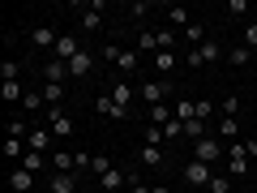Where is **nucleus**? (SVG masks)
<instances>
[{
    "label": "nucleus",
    "mask_w": 257,
    "mask_h": 193,
    "mask_svg": "<svg viewBox=\"0 0 257 193\" xmlns=\"http://www.w3.org/2000/svg\"><path fill=\"white\" fill-rule=\"evenodd\" d=\"M146 120H150V125H159V129H163L167 120H176V112L167 108V103H155V108H146Z\"/></svg>",
    "instance_id": "6ab92c4d"
},
{
    "label": "nucleus",
    "mask_w": 257,
    "mask_h": 193,
    "mask_svg": "<svg viewBox=\"0 0 257 193\" xmlns=\"http://www.w3.org/2000/svg\"><path fill=\"white\" fill-rule=\"evenodd\" d=\"M94 184H99V189H107V193H116V189H124V184H128V176L120 172V167H111V172H107V176H99Z\"/></svg>",
    "instance_id": "dca6fc26"
},
{
    "label": "nucleus",
    "mask_w": 257,
    "mask_h": 193,
    "mask_svg": "<svg viewBox=\"0 0 257 193\" xmlns=\"http://www.w3.org/2000/svg\"><path fill=\"white\" fill-rule=\"evenodd\" d=\"M150 193H172V189H167V184H150Z\"/></svg>",
    "instance_id": "a18cd8bd"
},
{
    "label": "nucleus",
    "mask_w": 257,
    "mask_h": 193,
    "mask_svg": "<svg viewBox=\"0 0 257 193\" xmlns=\"http://www.w3.org/2000/svg\"><path fill=\"white\" fill-rule=\"evenodd\" d=\"M43 103L47 108H60L64 103V86L60 82H43Z\"/></svg>",
    "instance_id": "412c9836"
},
{
    "label": "nucleus",
    "mask_w": 257,
    "mask_h": 193,
    "mask_svg": "<svg viewBox=\"0 0 257 193\" xmlns=\"http://www.w3.org/2000/svg\"><path fill=\"white\" fill-rule=\"evenodd\" d=\"M227 176H231V180L248 176V150H244V142H231V146H227Z\"/></svg>",
    "instance_id": "f03ea898"
},
{
    "label": "nucleus",
    "mask_w": 257,
    "mask_h": 193,
    "mask_svg": "<svg viewBox=\"0 0 257 193\" xmlns=\"http://www.w3.org/2000/svg\"><path fill=\"white\" fill-rule=\"evenodd\" d=\"M9 189H13V193H35V172L13 167V172H9Z\"/></svg>",
    "instance_id": "6e6552de"
},
{
    "label": "nucleus",
    "mask_w": 257,
    "mask_h": 193,
    "mask_svg": "<svg viewBox=\"0 0 257 193\" xmlns=\"http://www.w3.org/2000/svg\"><path fill=\"white\" fill-rule=\"evenodd\" d=\"M184 43H193V47H202V43H206V30L197 26V22H193V26L184 30Z\"/></svg>",
    "instance_id": "473e14b6"
},
{
    "label": "nucleus",
    "mask_w": 257,
    "mask_h": 193,
    "mask_svg": "<svg viewBox=\"0 0 257 193\" xmlns=\"http://www.w3.org/2000/svg\"><path fill=\"white\" fill-rule=\"evenodd\" d=\"M155 39H159V52H176V43H180V39H176V30H172V26L155 30Z\"/></svg>",
    "instance_id": "5701e85b"
},
{
    "label": "nucleus",
    "mask_w": 257,
    "mask_h": 193,
    "mask_svg": "<svg viewBox=\"0 0 257 193\" xmlns=\"http://www.w3.org/2000/svg\"><path fill=\"white\" fill-rule=\"evenodd\" d=\"M77 52H82V47H77V39H73V35H60V39H56V52H52V56H56V60H64V64H69V60H73Z\"/></svg>",
    "instance_id": "9b49d317"
},
{
    "label": "nucleus",
    "mask_w": 257,
    "mask_h": 193,
    "mask_svg": "<svg viewBox=\"0 0 257 193\" xmlns=\"http://www.w3.org/2000/svg\"><path fill=\"white\" fill-rule=\"evenodd\" d=\"M99 9H103V5H99V0H94L90 9L82 13V30H99V26H103V18H99Z\"/></svg>",
    "instance_id": "a878e982"
},
{
    "label": "nucleus",
    "mask_w": 257,
    "mask_h": 193,
    "mask_svg": "<svg viewBox=\"0 0 257 193\" xmlns=\"http://www.w3.org/2000/svg\"><path fill=\"white\" fill-rule=\"evenodd\" d=\"M107 172H111V159H107V155H94V159H90V176L99 180V176H107Z\"/></svg>",
    "instance_id": "2f4dec72"
},
{
    "label": "nucleus",
    "mask_w": 257,
    "mask_h": 193,
    "mask_svg": "<svg viewBox=\"0 0 257 193\" xmlns=\"http://www.w3.org/2000/svg\"><path fill=\"white\" fill-rule=\"evenodd\" d=\"M244 47H248V52H257V22H248V30H244Z\"/></svg>",
    "instance_id": "a19ab883"
},
{
    "label": "nucleus",
    "mask_w": 257,
    "mask_h": 193,
    "mask_svg": "<svg viewBox=\"0 0 257 193\" xmlns=\"http://www.w3.org/2000/svg\"><path fill=\"white\" fill-rule=\"evenodd\" d=\"M52 138H56L52 129H43V125H39V129H30L26 146H30V150H39V155H47V150H52Z\"/></svg>",
    "instance_id": "1a4fd4ad"
},
{
    "label": "nucleus",
    "mask_w": 257,
    "mask_h": 193,
    "mask_svg": "<svg viewBox=\"0 0 257 193\" xmlns=\"http://www.w3.org/2000/svg\"><path fill=\"white\" fill-rule=\"evenodd\" d=\"M184 138H189V142H202V138H210V120H197V116H193L189 125H184Z\"/></svg>",
    "instance_id": "a211bd4d"
},
{
    "label": "nucleus",
    "mask_w": 257,
    "mask_h": 193,
    "mask_svg": "<svg viewBox=\"0 0 257 193\" xmlns=\"http://www.w3.org/2000/svg\"><path fill=\"white\" fill-rule=\"evenodd\" d=\"M47 129H52L56 138H69V133H73V116L64 108H47Z\"/></svg>",
    "instance_id": "39448f33"
},
{
    "label": "nucleus",
    "mask_w": 257,
    "mask_h": 193,
    "mask_svg": "<svg viewBox=\"0 0 257 193\" xmlns=\"http://www.w3.org/2000/svg\"><path fill=\"white\" fill-rule=\"evenodd\" d=\"M244 150H248V159H257V138H248V142H244Z\"/></svg>",
    "instance_id": "c03bdc74"
},
{
    "label": "nucleus",
    "mask_w": 257,
    "mask_h": 193,
    "mask_svg": "<svg viewBox=\"0 0 257 193\" xmlns=\"http://www.w3.org/2000/svg\"><path fill=\"white\" fill-rule=\"evenodd\" d=\"M0 99H5V103H22V99H26L22 82H5V86H0Z\"/></svg>",
    "instance_id": "b1692460"
},
{
    "label": "nucleus",
    "mask_w": 257,
    "mask_h": 193,
    "mask_svg": "<svg viewBox=\"0 0 257 193\" xmlns=\"http://www.w3.org/2000/svg\"><path fill=\"white\" fill-rule=\"evenodd\" d=\"M138 155H142V163H146V167H163V150H159V146H146V142H142Z\"/></svg>",
    "instance_id": "393cba45"
},
{
    "label": "nucleus",
    "mask_w": 257,
    "mask_h": 193,
    "mask_svg": "<svg viewBox=\"0 0 257 193\" xmlns=\"http://www.w3.org/2000/svg\"><path fill=\"white\" fill-rule=\"evenodd\" d=\"M52 167L56 172H73L77 176V155L73 150H52Z\"/></svg>",
    "instance_id": "4468645a"
},
{
    "label": "nucleus",
    "mask_w": 257,
    "mask_h": 193,
    "mask_svg": "<svg viewBox=\"0 0 257 193\" xmlns=\"http://www.w3.org/2000/svg\"><path fill=\"white\" fill-rule=\"evenodd\" d=\"M43 77H47V82H60V86H64V77H69V64L52 56V60H47V69H43Z\"/></svg>",
    "instance_id": "aec40b11"
},
{
    "label": "nucleus",
    "mask_w": 257,
    "mask_h": 193,
    "mask_svg": "<svg viewBox=\"0 0 257 193\" xmlns=\"http://www.w3.org/2000/svg\"><path fill=\"white\" fill-rule=\"evenodd\" d=\"M18 167H26V172H35V176H39V172H43V155H39V150H26V159H22Z\"/></svg>",
    "instance_id": "7c9ffc66"
},
{
    "label": "nucleus",
    "mask_w": 257,
    "mask_h": 193,
    "mask_svg": "<svg viewBox=\"0 0 257 193\" xmlns=\"http://www.w3.org/2000/svg\"><path fill=\"white\" fill-rule=\"evenodd\" d=\"M90 73H94V52H86V47H82V52L69 60V77H73V82H86Z\"/></svg>",
    "instance_id": "20e7f679"
},
{
    "label": "nucleus",
    "mask_w": 257,
    "mask_h": 193,
    "mask_svg": "<svg viewBox=\"0 0 257 193\" xmlns=\"http://www.w3.org/2000/svg\"><path fill=\"white\" fill-rule=\"evenodd\" d=\"M163 133H167V138H180V133H184V120H167Z\"/></svg>",
    "instance_id": "79ce46f5"
},
{
    "label": "nucleus",
    "mask_w": 257,
    "mask_h": 193,
    "mask_svg": "<svg viewBox=\"0 0 257 193\" xmlns=\"http://www.w3.org/2000/svg\"><path fill=\"white\" fill-rule=\"evenodd\" d=\"M236 133H240V120H236V116H223V120H219V142H223V146H231Z\"/></svg>",
    "instance_id": "f3484780"
},
{
    "label": "nucleus",
    "mask_w": 257,
    "mask_h": 193,
    "mask_svg": "<svg viewBox=\"0 0 257 193\" xmlns=\"http://www.w3.org/2000/svg\"><path fill=\"white\" fill-rule=\"evenodd\" d=\"M26 142H22V138H5V155H9V159H26Z\"/></svg>",
    "instance_id": "c85d7f7f"
},
{
    "label": "nucleus",
    "mask_w": 257,
    "mask_h": 193,
    "mask_svg": "<svg viewBox=\"0 0 257 193\" xmlns=\"http://www.w3.org/2000/svg\"><path fill=\"white\" fill-rule=\"evenodd\" d=\"M219 112H223V116H236V112H240V99H236V94H227V99L219 103Z\"/></svg>",
    "instance_id": "e433bc0d"
},
{
    "label": "nucleus",
    "mask_w": 257,
    "mask_h": 193,
    "mask_svg": "<svg viewBox=\"0 0 257 193\" xmlns=\"http://www.w3.org/2000/svg\"><path fill=\"white\" fill-rule=\"evenodd\" d=\"M214 116V103L210 99H197V120H210Z\"/></svg>",
    "instance_id": "ea45409f"
},
{
    "label": "nucleus",
    "mask_w": 257,
    "mask_h": 193,
    "mask_svg": "<svg viewBox=\"0 0 257 193\" xmlns=\"http://www.w3.org/2000/svg\"><path fill=\"white\" fill-rule=\"evenodd\" d=\"M163 142H167L163 129H159V125H146V146H163Z\"/></svg>",
    "instance_id": "72a5a7b5"
},
{
    "label": "nucleus",
    "mask_w": 257,
    "mask_h": 193,
    "mask_svg": "<svg viewBox=\"0 0 257 193\" xmlns=\"http://www.w3.org/2000/svg\"><path fill=\"white\" fill-rule=\"evenodd\" d=\"M184 180H189V184H206V189H210L214 167H206V163H197V159H189V163H184Z\"/></svg>",
    "instance_id": "423d86ee"
},
{
    "label": "nucleus",
    "mask_w": 257,
    "mask_h": 193,
    "mask_svg": "<svg viewBox=\"0 0 257 193\" xmlns=\"http://www.w3.org/2000/svg\"><path fill=\"white\" fill-rule=\"evenodd\" d=\"M167 26H172V30H180V35H184V30L193 26V22H189V9H184V5H172V9H167Z\"/></svg>",
    "instance_id": "2eb2a0df"
},
{
    "label": "nucleus",
    "mask_w": 257,
    "mask_h": 193,
    "mask_svg": "<svg viewBox=\"0 0 257 193\" xmlns=\"http://www.w3.org/2000/svg\"><path fill=\"white\" fill-rule=\"evenodd\" d=\"M22 108H26V112H39V108H43V90H26Z\"/></svg>",
    "instance_id": "f704fd0d"
},
{
    "label": "nucleus",
    "mask_w": 257,
    "mask_h": 193,
    "mask_svg": "<svg viewBox=\"0 0 257 193\" xmlns=\"http://www.w3.org/2000/svg\"><path fill=\"white\" fill-rule=\"evenodd\" d=\"M111 99H116L120 108H128V112H133V99H138L133 82H111Z\"/></svg>",
    "instance_id": "f8f14e48"
},
{
    "label": "nucleus",
    "mask_w": 257,
    "mask_h": 193,
    "mask_svg": "<svg viewBox=\"0 0 257 193\" xmlns=\"http://www.w3.org/2000/svg\"><path fill=\"white\" fill-rule=\"evenodd\" d=\"M116 69H120V73H133V69H138V52H128V47H120V52H116Z\"/></svg>",
    "instance_id": "4be33fe9"
},
{
    "label": "nucleus",
    "mask_w": 257,
    "mask_h": 193,
    "mask_svg": "<svg viewBox=\"0 0 257 193\" xmlns=\"http://www.w3.org/2000/svg\"><path fill=\"white\" fill-rule=\"evenodd\" d=\"M184 64H189V69H202V52H197V47H189V52H184Z\"/></svg>",
    "instance_id": "58836bf2"
},
{
    "label": "nucleus",
    "mask_w": 257,
    "mask_h": 193,
    "mask_svg": "<svg viewBox=\"0 0 257 193\" xmlns=\"http://www.w3.org/2000/svg\"><path fill=\"white\" fill-rule=\"evenodd\" d=\"M94 108H99L103 116H111V120H128V116H133V112H128V108H120V103L111 99V94H99V103H94Z\"/></svg>",
    "instance_id": "9d476101"
},
{
    "label": "nucleus",
    "mask_w": 257,
    "mask_h": 193,
    "mask_svg": "<svg viewBox=\"0 0 257 193\" xmlns=\"http://www.w3.org/2000/svg\"><path fill=\"white\" fill-rule=\"evenodd\" d=\"M138 47H155V52H159V39H155V30H142V39H138Z\"/></svg>",
    "instance_id": "37998d69"
},
{
    "label": "nucleus",
    "mask_w": 257,
    "mask_h": 193,
    "mask_svg": "<svg viewBox=\"0 0 257 193\" xmlns=\"http://www.w3.org/2000/svg\"><path fill=\"white\" fill-rule=\"evenodd\" d=\"M0 77H5V82H18V60H5V64H0Z\"/></svg>",
    "instance_id": "4c0bfd02"
},
{
    "label": "nucleus",
    "mask_w": 257,
    "mask_h": 193,
    "mask_svg": "<svg viewBox=\"0 0 257 193\" xmlns=\"http://www.w3.org/2000/svg\"><path fill=\"white\" fill-rule=\"evenodd\" d=\"M227 60L236 64V69H248V60H253V52H248V47H231V52H227Z\"/></svg>",
    "instance_id": "c756f323"
},
{
    "label": "nucleus",
    "mask_w": 257,
    "mask_h": 193,
    "mask_svg": "<svg viewBox=\"0 0 257 193\" xmlns=\"http://www.w3.org/2000/svg\"><path fill=\"white\" fill-rule=\"evenodd\" d=\"M206 193H231V176H214Z\"/></svg>",
    "instance_id": "c9c22d12"
},
{
    "label": "nucleus",
    "mask_w": 257,
    "mask_h": 193,
    "mask_svg": "<svg viewBox=\"0 0 257 193\" xmlns=\"http://www.w3.org/2000/svg\"><path fill=\"white\" fill-rule=\"evenodd\" d=\"M193 159L206 163V167H214L219 159H227V146L219 142V133H214V138H202V142H193Z\"/></svg>",
    "instance_id": "f257e3e1"
},
{
    "label": "nucleus",
    "mask_w": 257,
    "mask_h": 193,
    "mask_svg": "<svg viewBox=\"0 0 257 193\" xmlns=\"http://www.w3.org/2000/svg\"><path fill=\"white\" fill-rule=\"evenodd\" d=\"M155 69H159V73H172V69H176V52H155Z\"/></svg>",
    "instance_id": "cd10ccee"
},
{
    "label": "nucleus",
    "mask_w": 257,
    "mask_h": 193,
    "mask_svg": "<svg viewBox=\"0 0 257 193\" xmlns=\"http://www.w3.org/2000/svg\"><path fill=\"white\" fill-rule=\"evenodd\" d=\"M56 39H60V35H56L52 26H35V30H30V43H35V47H47V52H56Z\"/></svg>",
    "instance_id": "ddd939ff"
},
{
    "label": "nucleus",
    "mask_w": 257,
    "mask_h": 193,
    "mask_svg": "<svg viewBox=\"0 0 257 193\" xmlns=\"http://www.w3.org/2000/svg\"><path fill=\"white\" fill-rule=\"evenodd\" d=\"M197 52H202V60H206V64H214V60L223 56V47H219V39H206V43L197 47Z\"/></svg>",
    "instance_id": "bb28decb"
},
{
    "label": "nucleus",
    "mask_w": 257,
    "mask_h": 193,
    "mask_svg": "<svg viewBox=\"0 0 257 193\" xmlns=\"http://www.w3.org/2000/svg\"><path fill=\"white\" fill-rule=\"evenodd\" d=\"M43 184H47V193H77V176L73 172H52Z\"/></svg>",
    "instance_id": "0eeeda50"
},
{
    "label": "nucleus",
    "mask_w": 257,
    "mask_h": 193,
    "mask_svg": "<svg viewBox=\"0 0 257 193\" xmlns=\"http://www.w3.org/2000/svg\"><path fill=\"white\" fill-rule=\"evenodd\" d=\"M167 94H172V86H167V82H142V86H138V99L146 103V108L167 103Z\"/></svg>",
    "instance_id": "7ed1b4c3"
},
{
    "label": "nucleus",
    "mask_w": 257,
    "mask_h": 193,
    "mask_svg": "<svg viewBox=\"0 0 257 193\" xmlns=\"http://www.w3.org/2000/svg\"><path fill=\"white\" fill-rule=\"evenodd\" d=\"M77 193H94V189H77Z\"/></svg>",
    "instance_id": "49530a36"
}]
</instances>
